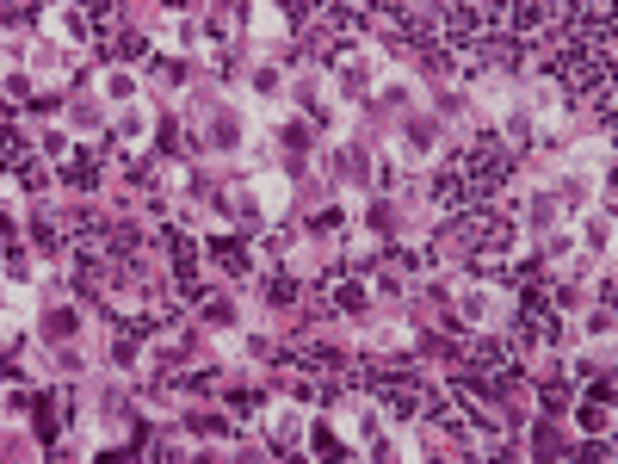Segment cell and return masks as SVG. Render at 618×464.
I'll list each match as a JSON object with an SVG mask.
<instances>
[{
    "label": "cell",
    "mask_w": 618,
    "mask_h": 464,
    "mask_svg": "<svg viewBox=\"0 0 618 464\" xmlns=\"http://www.w3.org/2000/svg\"><path fill=\"white\" fill-rule=\"evenodd\" d=\"M340 434H347V446H377V434H384V409H377V396H347V403L334 409Z\"/></svg>",
    "instance_id": "obj_1"
},
{
    "label": "cell",
    "mask_w": 618,
    "mask_h": 464,
    "mask_svg": "<svg viewBox=\"0 0 618 464\" xmlns=\"http://www.w3.org/2000/svg\"><path fill=\"white\" fill-rule=\"evenodd\" d=\"M334 81H340V93H371V81H390V69H384V56H371V50H347L334 62Z\"/></svg>",
    "instance_id": "obj_2"
},
{
    "label": "cell",
    "mask_w": 618,
    "mask_h": 464,
    "mask_svg": "<svg viewBox=\"0 0 618 464\" xmlns=\"http://www.w3.org/2000/svg\"><path fill=\"white\" fill-rule=\"evenodd\" d=\"M266 440H272V452H297L309 440V409L303 403H279L272 421H266Z\"/></svg>",
    "instance_id": "obj_3"
},
{
    "label": "cell",
    "mask_w": 618,
    "mask_h": 464,
    "mask_svg": "<svg viewBox=\"0 0 618 464\" xmlns=\"http://www.w3.org/2000/svg\"><path fill=\"white\" fill-rule=\"evenodd\" d=\"M112 137H118V149L124 155H136V149H149V137H155V112L136 99V106H118V118H112Z\"/></svg>",
    "instance_id": "obj_4"
},
{
    "label": "cell",
    "mask_w": 618,
    "mask_h": 464,
    "mask_svg": "<svg viewBox=\"0 0 618 464\" xmlns=\"http://www.w3.org/2000/svg\"><path fill=\"white\" fill-rule=\"evenodd\" d=\"M458 316H464L470 328H489V322L507 316V304H501L495 285H458Z\"/></svg>",
    "instance_id": "obj_5"
},
{
    "label": "cell",
    "mask_w": 618,
    "mask_h": 464,
    "mask_svg": "<svg viewBox=\"0 0 618 464\" xmlns=\"http://www.w3.org/2000/svg\"><path fill=\"white\" fill-rule=\"evenodd\" d=\"M44 25L56 31V44H68V50L93 44V19H87L81 7H50V13H44Z\"/></svg>",
    "instance_id": "obj_6"
},
{
    "label": "cell",
    "mask_w": 618,
    "mask_h": 464,
    "mask_svg": "<svg viewBox=\"0 0 618 464\" xmlns=\"http://www.w3.org/2000/svg\"><path fill=\"white\" fill-rule=\"evenodd\" d=\"M25 69H31V81H38V87H44V81H56V75L68 69V50H62L56 38H38V44H31V50H25Z\"/></svg>",
    "instance_id": "obj_7"
},
{
    "label": "cell",
    "mask_w": 618,
    "mask_h": 464,
    "mask_svg": "<svg viewBox=\"0 0 618 464\" xmlns=\"http://www.w3.org/2000/svg\"><path fill=\"white\" fill-rule=\"evenodd\" d=\"M248 192H254V205H260L266 217H285V211H291V180H285V174H260Z\"/></svg>",
    "instance_id": "obj_8"
},
{
    "label": "cell",
    "mask_w": 618,
    "mask_h": 464,
    "mask_svg": "<svg viewBox=\"0 0 618 464\" xmlns=\"http://www.w3.org/2000/svg\"><path fill=\"white\" fill-rule=\"evenodd\" d=\"M328 285H334V291H328L334 310H365V304H371V291H365L359 279H328Z\"/></svg>",
    "instance_id": "obj_9"
},
{
    "label": "cell",
    "mask_w": 618,
    "mask_h": 464,
    "mask_svg": "<svg viewBox=\"0 0 618 464\" xmlns=\"http://www.w3.org/2000/svg\"><path fill=\"white\" fill-rule=\"evenodd\" d=\"M31 322V285H7V335Z\"/></svg>",
    "instance_id": "obj_10"
},
{
    "label": "cell",
    "mask_w": 618,
    "mask_h": 464,
    "mask_svg": "<svg viewBox=\"0 0 618 464\" xmlns=\"http://www.w3.org/2000/svg\"><path fill=\"white\" fill-rule=\"evenodd\" d=\"M581 229H588V236H581L588 248H612V211H588V217H581Z\"/></svg>",
    "instance_id": "obj_11"
},
{
    "label": "cell",
    "mask_w": 618,
    "mask_h": 464,
    "mask_svg": "<svg viewBox=\"0 0 618 464\" xmlns=\"http://www.w3.org/2000/svg\"><path fill=\"white\" fill-rule=\"evenodd\" d=\"M106 99H112V106H136V75H130V69H112V75H106Z\"/></svg>",
    "instance_id": "obj_12"
},
{
    "label": "cell",
    "mask_w": 618,
    "mask_h": 464,
    "mask_svg": "<svg viewBox=\"0 0 618 464\" xmlns=\"http://www.w3.org/2000/svg\"><path fill=\"white\" fill-rule=\"evenodd\" d=\"M248 25H254V31H266V44H279V38H285V13H279V7H254V13H248Z\"/></svg>",
    "instance_id": "obj_13"
},
{
    "label": "cell",
    "mask_w": 618,
    "mask_h": 464,
    "mask_svg": "<svg viewBox=\"0 0 618 464\" xmlns=\"http://www.w3.org/2000/svg\"><path fill=\"white\" fill-rule=\"evenodd\" d=\"M254 93L260 99H279L285 93V69H279V62H260V69H254Z\"/></svg>",
    "instance_id": "obj_14"
},
{
    "label": "cell",
    "mask_w": 618,
    "mask_h": 464,
    "mask_svg": "<svg viewBox=\"0 0 618 464\" xmlns=\"http://www.w3.org/2000/svg\"><path fill=\"white\" fill-rule=\"evenodd\" d=\"M44 328H50L56 341H68V335L81 328V310H68V304H62V310H50V316H44Z\"/></svg>",
    "instance_id": "obj_15"
},
{
    "label": "cell",
    "mask_w": 618,
    "mask_h": 464,
    "mask_svg": "<svg viewBox=\"0 0 618 464\" xmlns=\"http://www.w3.org/2000/svg\"><path fill=\"white\" fill-rule=\"evenodd\" d=\"M106 44H112L118 56H143V50H149V38H143V31H130V25L118 31V38H106Z\"/></svg>",
    "instance_id": "obj_16"
}]
</instances>
